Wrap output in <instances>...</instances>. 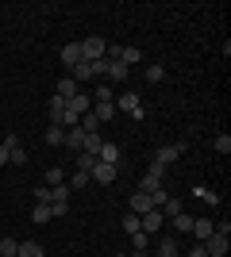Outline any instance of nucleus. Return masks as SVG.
<instances>
[{"mask_svg": "<svg viewBox=\"0 0 231 257\" xmlns=\"http://www.w3.org/2000/svg\"><path fill=\"white\" fill-rule=\"evenodd\" d=\"M66 107H69V111H73V115H85V111H93V100H89L85 92H77V96L69 100Z\"/></svg>", "mask_w": 231, "mask_h": 257, "instance_id": "16", "label": "nucleus"}, {"mask_svg": "<svg viewBox=\"0 0 231 257\" xmlns=\"http://www.w3.org/2000/svg\"><path fill=\"white\" fill-rule=\"evenodd\" d=\"M143 77L150 81V85H158V81H166V65H146Z\"/></svg>", "mask_w": 231, "mask_h": 257, "instance_id": "25", "label": "nucleus"}, {"mask_svg": "<svg viewBox=\"0 0 231 257\" xmlns=\"http://www.w3.org/2000/svg\"><path fill=\"white\" fill-rule=\"evenodd\" d=\"M100 142H104L100 135H85V146H81V154H93V158H97V154H100Z\"/></svg>", "mask_w": 231, "mask_h": 257, "instance_id": "26", "label": "nucleus"}, {"mask_svg": "<svg viewBox=\"0 0 231 257\" xmlns=\"http://www.w3.org/2000/svg\"><path fill=\"white\" fill-rule=\"evenodd\" d=\"M116 111H127V115H143V107H139V92H120V96L112 100Z\"/></svg>", "mask_w": 231, "mask_h": 257, "instance_id": "4", "label": "nucleus"}, {"mask_svg": "<svg viewBox=\"0 0 231 257\" xmlns=\"http://www.w3.org/2000/svg\"><path fill=\"white\" fill-rule=\"evenodd\" d=\"M62 62L73 69V65L81 62V43H66V46H62Z\"/></svg>", "mask_w": 231, "mask_h": 257, "instance_id": "17", "label": "nucleus"}, {"mask_svg": "<svg viewBox=\"0 0 231 257\" xmlns=\"http://www.w3.org/2000/svg\"><path fill=\"white\" fill-rule=\"evenodd\" d=\"M69 154H81V146H85V131L81 127H66V142H62Z\"/></svg>", "mask_w": 231, "mask_h": 257, "instance_id": "7", "label": "nucleus"}, {"mask_svg": "<svg viewBox=\"0 0 231 257\" xmlns=\"http://www.w3.org/2000/svg\"><path fill=\"white\" fill-rule=\"evenodd\" d=\"M212 146H216V154H231V135H216Z\"/></svg>", "mask_w": 231, "mask_h": 257, "instance_id": "35", "label": "nucleus"}, {"mask_svg": "<svg viewBox=\"0 0 231 257\" xmlns=\"http://www.w3.org/2000/svg\"><path fill=\"white\" fill-rule=\"evenodd\" d=\"M69 184H73V188H85V184H89V173L73 169V177H69Z\"/></svg>", "mask_w": 231, "mask_h": 257, "instance_id": "37", "label": "nucleus"}, {"mask_svg": "<svg viewBox=\"0 0 231 257\" xmlns=\"http://www.w3.org/2000/svg\"><path fill=\"white\" fill-rule=\"evenodd\" d=\"M189 257H208V253H204V246H193V249H189Z\"/></svg>", "mask_w": 231, "mask_h": 257, "instance_id": "39", "label": "nucleus"}, {"mask_svg": "<svg viewBox=\"0 0 231 257\" xmlns=\"http://www.w3.org/2000/svg\"><path fill=\"white\" fill-rule=\"evenodd\" d=\"M50 211H54V219H62V215L69 211V204H50Z\"/></svg>", "mask_w": 231, "mask_h": 257, "instance_id": "38", "label": "nucleus"}, {"mask_svg": "<svg viewBox=\"0 0 231 257\" xmlns=\"http://www.w3.org/2000/svg\"><path fill=\"white\" fill-rule=\"evenodd\" d=\"M116 257H127V253H116Z\"/></svg>", "mask_w": 231, "mask_h": 257, "instance_id": "41", "label": "nucleus"}, {"mask_svg": "<svg viewBox=\"0 0 231 257\" xmlns=\"http://www.w3.org/2000/svg\"><path fill=\"white\" fill-rule=\"evenodd\" d=\"M46 142H50V146H62V142H66V127L50 123V127H46Z\"/></svg>", "mask_w": 231, "mask_h": 257, "instance_id": "20", "label": "nucleus"}, {"mask_svg": "<svg viewBox=\"0 0 231 257\" xmlns=\"http://www.w3.org/2000/svg\"><path fill=\"white\" fill-rule=\"evenodd\" d=\"M66 181V173L58 169V165H50V169H46V188H54V184H62Z\"/></svg>", "mask_w": 231, "mask_h": 257, "instance_id": "31", "label": "nucleus"}, {"mask_svg": "<svg viewBox=\"0 0 231 257\" xmlns=\"http://www.w3.org/2000/svg\"><path fill=\"white\" fill-rule=\"evenodd\" d=\"M16 249H20L16 238H4V242H0V257H16Z\"/></svg>", "mask_w": 231, "mask_h": 257, "instance_id": "32", "label": "nucleus"}, {"mask_svg": "<svg viewBox=\"0 0 231 257\" xmlns=\"http://www.w3.org/2000/svg\"><path fill=\"white\" fill-rule=\"evenodd\" d=\"M158 211H162L166 219H177V215L185 211V204H181V200H177V196H166V200H162V207H158Z\"/></svg>", "mask_w": 231, "mask_h": 257, "instance_id": "13", "label": "nucleus"}, {"mask_svg": "<svg viewBox=\"0 0 231 257\" xmlns=\"http://www.w3.org/2000/svg\"><path fill=\"white\" fill-rule=\"evenodd\" d=\"M69 77H73L77 85H81V81H89V77H93V65H89V62H77L73 69H69Z\"/></svg>", "mask_w": 231, "mask_h": 257, "instance_id": "21", "label": "nucleus"}, {"mask_svg": "<svg viewBox=\"0 0 231 257\" xmlns=\"http://www.w3.org/2000/svg\"><path fill=\"white\" fill-rule=\"evenodd\" d=\"M131 246H135V253H146V246H150V234L135 230V234H131Z\"/></svg>", "mask_w": 231, "mask_h": 257, "instance_id": "29", "label": "nucleus"}, {"mask_svg": "<svg viewBox=\"0 0 231 257\" xmlns=\"http://www.w3.org/2000/svg\"><path fill=\"white\" fill-rule=\"evenodd\" d=\"M8 165H27V150H23V142L8 150Z\"/></svg>", "mask_w": 231, "mask_h": 257, "instance_id": "27", "label": "nucleus"}, {"mask_svg": "<svg viewBox=\"0 0 231 257\" xmlns=\"http://www.w3.org/2000/svg\"><path fill=\"white\" fill-rule=\"evenodd\" d=\"M77 92H81V88H77V81H73V77H62V81H58V92H54V96H62V100L69 104V100H73Z\"/></svg>", "mask_w": 231, "mask_h": 257, "instance_id": "12", "label": "nucleus"}, {"mask_svg": "<svg viewBox=\"0 0 231 257\" xmlns=\"http://www.w3.org/2000/svg\"><path fill=\"white\" fill-rule=\"evenodd\" d=\"M93 115L100 123H108V119H116V104H93Z\"/></svg>", "mask_w": 231, "mask_h": 257, "instance_id": "23", "label": "nucleus"}, {"mask_svg": "<svg viewBox=\"0 0 231 257\" xmlns=\"http://www.w3.org/2000/svg\"><path fill=\"white\" fill-rule=\"evenodd\" d=\"M16 257H43V246H39V242H20Z\"/></svg>", "mask_w": 231, "mask_h": 257, "instance_id": "24", "label": "nucleus"}, {"mask_svg": "<svg viewBox=\"0 0 231 257\" xmlns=\"http://www.w3.org/2000/svg\"><path fill=\"white\" fill-rule=\"evenodd\" d=\"M112 100H116V92H112L108 85H100V88H97V100H93V104H112Z\"/></svg>", "mask_w": 231, "mask_h": 257, "instance_id": "33", "label": "nucleus"}, {"mask_svg": "<svg viewBox=\"0 0 231 257\" xmlns=\"http://www.w3.org/2000/svg\"><path fill=\"white\" fill-rule=\"evenodd\" d=\"M200 246H204V253H208V257H227V249H231L223 234H212V238H204Z\"/></svg>", "mask_w": 231, "mask_h": 257, "instance_id": "6", "label": "nucleus"}, {"mask_svg": "<svg viewBox=\"0 0 231 257\" xmlns=\"http://www.w3.org/2000/svg\"><path fill=\"white\" fill-rule=\"evenodd\" d=\"M50 196H54V204H69V184H66V181L54 184V188H50Z\"/></svg>", "mask_w": 231, "mask_h": 257, "instance_id": "30", "label": "nucleus"}, {"mask_svg": "<svg viewBox=\"0 0 231 257\" xmlns=\"http://www.w3.org/2000/svg\"><path fill=\"white\" fill-rule=\"evenodd\" d=\"M46 111H50V123L62 127V119H66V100H62V96H50V107H46Z\"/></svg>", "mask_w": 231, "mask_h": 257, "instance_id": "15", "label": "nucleus"}, {"mask_svg": "<svg viewBox=\"0 0 231 257\" xmlns=\"http://www.w3.org/2000/svg\"><path fill=\"white\" fill-rule=\"evenodd\" d=\"M35 204H54V196H50V188H46V184H39V188H35Z\"/></svg>", "mask_w": 231, "mask_h": 257, "instance_id": "34", "label": "nucleus"}, {"mask_svg": "<svg viewBox=\"0 0 231 257\" xmlns=\"http://www.w3.org/2000/svg\"><path fill=\"white\" fill-rule=\"evenodd\" d=\"M127 77H131V69L123 62H108V81H127Z\"/></svg>", "mask_w": 231, "mask_h": 257, "instance_id": "18", "label": "nucleus"}, {"mask_svg": "<svg viewBox=\"0 0 231 257\" xmlns=\"http://www.w3.org/2000/svg\"><path fill=\"white\" fill-rule=\"evenodd\" d=\"M139 192H146L150 200H158V196H162V177H154V173H146L143 181H139Z\"/></svg>", "mask_w": 231, "mask_h": 257, "instance_id": "9", "label": "nucleus"}, {"mask_svg": "<svg viewBox=\"0 0 231 257\" xmlns=\"http://www.w3.org/2000/svg\"><path fill=\"white\" fill-rule=\"evenodd\" d=\"M31 219H35V223H39V226H43V223H50V219H54V211H50V204H35Z\"/></svg>", "mask_w": 231, "mask_h": 257, "instance_id": "22", "label": "nucleus"}, {"mask_svg": "<svg viewBox=\"0 0 231 257\" xmlns=\"http://www.w3.org/2000/svg\"><path fill=\"white\" fill-rule=\"evenodd\" d=\"M158 257H177V242H174L170 234L158 238Z\"/></svg>", "mask_w": 231, "mask_h": 257, "instance_id": "19", "label": "nucleus"}, {"mask_svg": "<svg viewBox=\"0 0 231 257\" xmlns=\"http://www.w3.org/2000/svg\"><path fill=\"white\" fill-rule=\"evenodd\" d=\"M162 223H166V215L158 211V207H150L146 215H139V230H143V234H158V230H162Z\"/></svg>", "mask_w": 231, "mask_h": 257, "instance_id": "3", "label": "nucleus"}, {"mask_svg": "<svg viewBox=\"0 0 231 257\" xmlns=\"http://www.w3.org/2000/svg\"><path fill=\"white\" fill-rule=\"evenodd\" d=\"M116 173H120V165H104V161H97V165L89 169V181H97V184H112V181H116Z\"/></svg>", "mask_w": 231, "mask_h": 257, "instance_id": "5", "label": "nucleus"}, {"mask_svg": "<svg viewBox=\"0 0 231 257\" xmlns=\"http://www.w3.org/2000/svg\"><path fill=\"white\" fill-rule=\"evenodd\" d=\"M104 54H108V39H100V35L81 39V62H100Z\"/></svg>", "mask_w": 231, "mask_h": 257, "instance_id": "1", "label": "nucleus"}, {"mask_svg": "<svg viewBox=\"0 0 231 257\" xmlns=\"http://www.w3.org/2000/svg\"><path fill=\"white\" fill-rule=\"evenodd\" d=\"M189 234H193V238H200V242H204V238H212V234H216V223H212V219H204V215H200V219H193V230H189Z\"/></svg>", "mask_w": 231, "mask_h": 257, "instance_id": "8", "label": "nucleus"}, {"mask_svg": "<svg viewBox=\"0 0 231 257\" xmlns=\"http://www.w3.org/2000/svg\"><path fill=\"white\" fill-rule=\"evenodd\" d=\"M181 154H185V146H181V142H166V146H158V154H154V165H166V169H170Z\"/></svg>", "mask_w": 231, "mask_h": 257, "instance_id": "2", "label": "nucleus"}, {"mask_svg": "<svg viewBox=\"0 0 231 257\" xmlns=\"http://www.w3.org/2000/svg\"><path fill=\"white\" fill-rule=\"evenodd\" d=\"M123 230H127V234H135V230H139V215H123Z\"/></svg>", "mask_w": 231, "mask_h": 257, "instance_id": "36", "label": "nucleus"}, {"mask_svg": "<svg viewBox=\"0 0 231 257\" xmlns=\"http://www.w3.org/2000/svg\"><path fill=\"white\" fill-rule=\"evenodd\" d=\"M0 165H8V150L4 146H0Z\"/></svg>", "mask_w": 231, "mask_h": 257, "instance_id": "40", "label": "nucleus"}, {"mask_svg": "<svg viewBox=\"0 0 231 257\" xmlns=\"http://www.w3.org/2000/svg\"><path fill=\"white\" fill-rule=\"evenodd\" d=\"M150 207H154V200H150L146 192H135V196H131V215H146Z\"/></svg>", "mask_w": 231, "mask_h": 257, "instance_id": "14", "label": "nucleus"}, {"mask_svg": "<svg viewBox=\"0 0 231 257\" xmlns=\"http://www.w3.org/2000/svg\"><path fill=\"white\" fill-rule=\"evenodd\" d=\"M97 161H104V165H120V146H116V142H100Z\"/></svg>", "mask_w": 231, "mask_h": 257, "instance_id": "10", "label": "nucleus"}, {"mask_svg": "<svg viewBox=\"0 0 231 257\" xmlns=\"http://www.w3.org/2000/svg\"><path fill=\"white\" fill-rule=\"evenodd\" d=\"M116 62H123L127 69H131V65H139V62H143V54H139V46H120V54H116Z\"/></svg>", "mask_w": 231, "mask_h": 257, "instance_id": "11", "label": "nucleus"}, {"mask_svg": "<svg viewBox=\"0 0 231 257\" xmlns=\"http://www.w3.org/2000/svg\"><path fill=\"white\" fill-rule=\"evenodd\" d=\"M170 223H174V230H181V234H189V230H193V215H177V219H170Z\"/></svg>", "mask_w": 231, "mask_h": 257, "instance_id": "28", "label": "nucleus"}]
</instances>
